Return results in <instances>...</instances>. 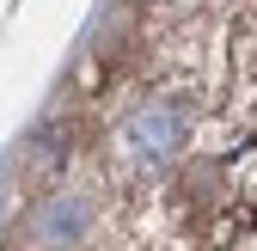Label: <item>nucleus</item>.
Segmentation results:
<instances>
[{
  "label": "nucleus",
  "mask_w": 257,
  "mask_h": 251,
  "mask_svg": "<svg viewBox=\"0 0 257 251\" xmlns=\"http://www.w3.org/2000/svg\"><path fill=\"white\" fill-rule=\"evenodd\" d=\"M239 61H251V74H257V19H251V37L239 31Z\"/></svg>",
  "instance_id": "nucleus-4"
},
{
  "label": "nucleus",
  "mask_w": 257,
  "mask_h": 251,
  "mask_svg": "<svg viewBox=\"0 0 257 251\" xmlns=\"http://www.w3.org/2000/svg\"><path fill=\"white\" fill-rule=\"evenodd\" d=\"M220 178H227V166H220V160H196V166H184V178H178V208L196 214V221H208V214L227 202V196H220Z\"/></svg>",
  "instance_id": "nucleus-3"
},
{
  "label": "nucleus",
  "mask_w": 257,
  "mask_h": 251,
  "mask_svg": "<svg viewBox=\"0 0 257 251\" xmlns=\"http://www.w3.org/2000/svg\"><path fill=\"white\" fill-rule=\"evenodd\" d=\"M178 147H184V104L178 98H147L135 116L116 122L110 166H116V178L141 184V178H159V172H166L178 160Z\"/></svg>",
  "instance_id": "nucleus-1"
},
{
  "label": "nucleus",
  "mask_w": 257,
  "mask_h": 251,
  "mask_svg": "<svg viewBox=\"0 0 257 251\" xmlns=\"http://www.w3.org/2000/svg\"><path fill=\"white\" fill-rule=\"evenodd\" d=\"M86 227H92L86 190H55L49 208H43V221H37V239H43V251H74L86 239Z\"/></svg>",
  "instance_id": "nucleus-2"
}]
</instances>
